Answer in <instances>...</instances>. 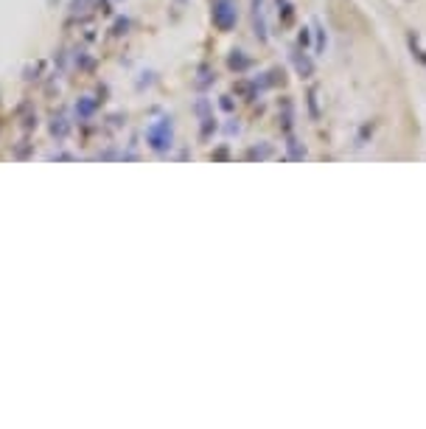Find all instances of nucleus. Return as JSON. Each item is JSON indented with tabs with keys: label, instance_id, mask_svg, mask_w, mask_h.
Masks as SVG:
<instances>
[{
	"label": "nucleus",
	"instance_id": "obj_1",
	"mask_svg": "<svg viewBox=\"0 0 426 429\" xmlns=\"http://www.w3.org/2000/svg\"><path fill=\"white\" fill-rule=\"evenodd\" d=\"M216 20H219V26L222 28H230L233 26V17H236V12L230 8V0H216Z\"/></svg>",
	"mask_w": 426,
	"mask_h": 429
},
{
	"label": "nucleus",
	"instance_id": "obj_2",
	"mask_svg": "<svg viewBox=\"0 0 426 429\" xmlns=\"http://www.w3.org/2000/svg\"><path fill=\"white\" fill-rule=\"evenodd\" d=\"M294 68H298L300 76H312V73H314V64H312V59L306 56V54H294Z\"/></svg>",
	"mask_w": 426,
	"mask_h": 429
},
{
	"label": "nucleus",
	"instance_id": "obj_3",
	"mask_svg": "<svg viewBox=\"0 0 426 429\" xmlns=\"http://www.w3.org/2000/svg\"><path fill=\"white\" fill-rule=\"evenodd\" d=\"M368 135H373V124H364L362 126V132H359V138H356V149H362L364 146V138Z\"/></svg>",
	"mask_w": 426,
	"mask_h": 429
},
{
	"label": "nucleus",
	"instance_id": "obj_4",
	"mask_svg": "<svg viewBox=\"0 0 426 429\" xmlns=\"http://www.w3.org/2000/svg\"><path fill=\"white\" fill-rule=\"evenodd\" d=\"M314 31H317V50L322 54V50H326V34L320 28V22H314Z\"/></svg>",
	"mask_w": 426,
	"mask_h": 429
},
{
	"label": "nucleus",
	"instance_id": "obj_5",
	"mask_svg": "<svg viewBox=\"0 0 426 429\" xmlns=\"http://www.w3.org/2000/svg\"><path fill=\"white\" fill-rule=\"evenodd\" d=\"M308 107H312V118H320V112H317V90H308Z\"/></svg>",
	"mask_w": 426,
	"mask_h": 429
},
{
	"label": "nucleus",
	"instance_id": "obj_6",
	"mask_svg": "<svg viewBox=\"0 0 426 429\" xmlns=\"http://www.w3.org/2000/svg\"><path fill=\"white\" fill-rule=\"evenodd\" d=\"M298 40H300V45H308V31H300V36H298Z\"/></svg>",
	"mask_w": 426,
	"mask_h": 429
}]
</instances>
